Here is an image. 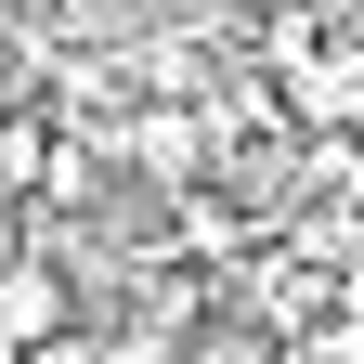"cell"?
Instances as JSON below:
<instances>
[{"instance_id":"6da1fadb","label":"cell","mask_w":364,"mask_h":364,"mask_svg":"<svg viewBox=\"0 0 364 364\" xmlns=\"http://www.w3.org/2000/svg\"><path fill=\"white\" fill-rule=\"evenodd\" d=\"M65 312H78V299H65L53 260H0V338H14V351H53Z\"/></svg>"},{"instance_id":"7a4b0ae2","label":"cell","mask_w":364,"mask_h":364,"mask_svg":"<svg viewBox=\"0 0 364 364\" xmlns=\"http://www.w3.org/2000/svg\"><path fill=\"white\" fill-rule=\"evenodd\" d=\"M182 364H287V338L260 326V312H235V326H196V351Z\"/></svg>"}]
</instances>
